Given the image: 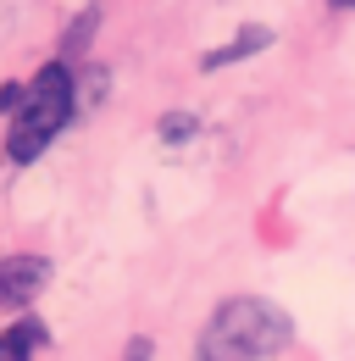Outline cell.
<instances>
[{
    "mask_svg": "<svg viewBox=\"0 0 355 361\" xmlns=\"http://www.w3.org/2000/svg\"><path fill=\"white\" fill-rule=\"evenodd\" d=\"M189 134H194V117H183V111L161 117V139H189Z\"/></svg>",
    "mask_w": 355,
    "mask_h": 361,
    "instance_id": "8992f818",
    "label": "cell"
},
{
    "mask_svg": "<svg viewBox=\"0 0 355 361\" xmlns=\"http://www.w3.org/2000/svg\"><path fill=\"white\" fill-rule=\"evenodd\" d=\"M266 45H272V28L250 23V28H239V39H233V45H217L211 56H206V61H200V67H206V73H217L222 61H244L250 50H266Z\"/></svg>",
    "mask_w": 355,
    "mask_h": 361,
    "instance_id": "5b68a950",
    "label": "cell"
},
{
    "mask_svg": "<svg viewBox=\"0 0 355 361\" xmlns=\"http://www.w3.org/2000/svg\"><path fill=\"white\" fill-rule=\"evenodd\" d=\"M50 283V262L44 256H6L0 262V306H28L39 300Z\"/></svg>",
    "mask_w": 355,
    "mask_h": 361,
    "instance_id": "3957f363",
    "label": "cell"
},
{
    "mask_svg": "<svg viewBox=\"0 0 355 361\" xmlns=\"http://www.w3.org/2000/svg\"><path fill=\"white\" fill-rule=\"evenodd\" d=\"M294 339V322L283 306L256 300V295H233L222 300L206 334H200V361H266Z\"/></svg>",
    "mask_w": 355,
    "mask_h": 361,
    "instance_id": "6da1fadb",
    "label": "cell"
},
{
    "mask_svg": "<svg viewBox=\"0 0 355 361\" xmlns=\"http://www.w3.org/2000/svg\"><path fill=\"white\" fill-rule=\"evenodd\" d=\"M333 6H355V0H333Z\"/></svg>",
    "mask_w": 355,
    "mask_h": 361,
    "instance_id": "9c48e42d",
    "label": "cell"
},
{
    "mask_svg": "<svg viewBox=\"0 0 355 361\" xmlns=\"http://www.w3.org/2000/svg\"><path fill=\"white\" fill-rule=\"evenodd\" d=\"M50 345V328L34 322V317H23V322H6V334H0V361H28L34 350Z\"/></svg>",
    "mask_w": 355,
    "mask_h": 361,
    "instance_id": "277c9868",
    "label": "cell"
},
{
    "mask_svg": "<svg viewBox=\"0 0 355 361\" xmlns=\"http://www.w3.org/2000/svg\"><path fill=\"white\" fill-rule=\"evenodd\" d=\"M128 361H150V339H133V345H128Z\"/></svg>",
    "mask_w": 355,
    "mask_h": 361,
    "instance_id": "ba28073f",
    "label": "cell"
},
{
    "mask_svg": "<svg viewBox=\"0 0 355 361\" xmlns=\"http://www.w3.org/2000/svg\"><path fill=\"white\" fill-rule=\"evenodd\" d=\"M73 73L61 67V61H44L39 73H34V84L23 94V106H17V117H11V134H6V156L17 161V167H28V161H39L44 145L67 128V117H73Z\"/></svg>",
    "mask_w": 355,
    "mask_h": 361,
    "instance_id": "7a4b0ae2",
    "label": "cell"
},
{
    "mask_svg": "<svg viewBox=\"0 0 355 361\" xmlns=\"http://www.w3.org/2000/svg\"><path fill=\"white\" fill-rule=\"evenodd\" d=\"M23 94H28V84H0V117H17Z\"/></svg>",
    "mask_w": 355,
    "mask_h": 361,
    "instance_id": "52a82bcc",
    "label": "cell"
}]
</instances>
